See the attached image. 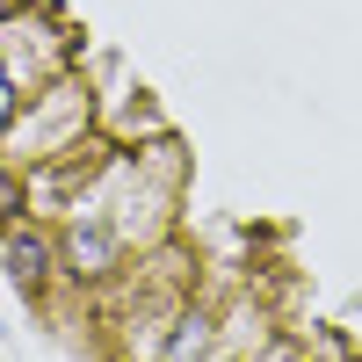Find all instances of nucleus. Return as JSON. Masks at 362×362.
I'll list each match as a JSON object with an SVG mask.
<instances>
[{
  "label": "nucleus",
  "mask_w": 362,
  "mask_h": 362,
  "mask_svg": "<svg viewBox=\"0 0 362 362\" xmlns=\"http://www.w3.org/2000/svg\"><path fill=\"white\" fill-rule=\"evenodd\" d=\"M44 268H51V247H44V239H37V232H8V276L29 290Z\"/></svg>",
  "instance_id": "nucleus-1"
},
{
  "label": "nucleus",
  "mask_w": 362,
  "mask_h": 362,
  "mask_svg": "<svg viewBox=\"0 0 362 362\" xmlns=\"http://www.w3.org/2000/svg\"><path fill=\"white\" fill-rule=\"evenodd\" d=\"M66 261H73V276H102L109 268V232H73Z\"/></svg>",
  "instance_id": "nucleus-2"
},
{
  "label": "nucleus",
  "mask_w": 362,
  "mask_h": 362,
  "mask_svg": "<svg viewBox=\"0 0 362 362\" xmlns=\"http://www.w3.org/2000/svg\"><path fill=\"white\" fill-rule=\"evenodd\" d=\"M203 341H210V319H203V312H189V319H181V334H174V348H167V362H196V355H203Z\"/></svg>",
  "instance_id": "nucleus-3"
},
{
  "label": "nucleus",
  "mask_w": 362,
  "mask_h": 362,
  "mask_svg": "<svg viewBox=\"0 0 362 362\" xmlns=\"http://www.w3.org/2000/svg\"><path fill=\"white\" fill-rule=\"evenodd\" d=\"M8 116H15V80H8V66H0V131H8Z\"/></svg>",
  "instance_id": "nucleus-4"
},
{
  "label": "nucleus",
  "mask_w": 362,
  "mask_h": 362,
  "mask_svg": "<svg viewBox=\"0 0 362 362\" xmlns=\"http://www.w3.org/2000/svg\"><path fill=\"white\" fill-rule=\"evenodd\" d=\"M8 210H15V181L0 174V218H8Z\"/></svg>",
  "instance_id": "nucleus-5"
},
{
  "label": "nucleus",
  "mask_w": 362,
  "mask_h": 362,
  "mask_svg": "<svg viewBox=\"0 0 362 362\" xmlns=\"http://www.w3.org/2000/svg\"><path fill=\"white\" fill-rule=\"evenodd\" d=\"M0 15H8V0H0Z\"/></svg>",
  "instance_id": "nucleus-6"
}]
</instances>
